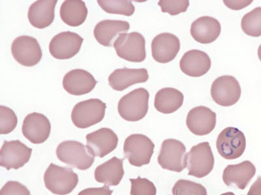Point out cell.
I'll use <instances>...</instances> for the list:
<instances>
[{"label": "cell", "instance_id": "6da1fadb", "mask_svg": "<svg viewBox=\"0 0 261 195\" xmlns=\"http://www.w3.org/2000/svg\"><path fill=\"white\" fill-rule=\"evenodd\" d=\"M150 94L144 88H138L125 94L118 102L120 117L127 121L137 122L148 113Z\"/></svg>", "mask_w": 261, "mask_h": 195}, {"label": "cell", "instance_id": "7a4b0ae2", "mask_svg": "<svg viewBox=\"0 0 261 195\" xmlns=\"http://www.w3.org/2000/svg\"><path fill=\"white\" fill-rule=\"evenodd\" d=\"M44 182L46 189L53 193L66 195L77 186L79 177L71 169L50 164L44 175Z\"/></svg>", "mask_w": 261, "mask_h": 195}, {"label": "cell", "instance_id": "3957f363", "mask_svg": "<svg viewBox=\"0 0 261 195\" xmlns=\"http://www.w3.org/2000/svg\"><path fill=\"white\" fill-rule=\"evenodd\" d=\"M57 155L60 161L68 166L85 171L90 168L95 156L87 146L76 141H65L58 145Z\"/></svg>", "mask_w": 261, "mask_h": 195}, {"label": "cell", "instance_id": "277c9868", "mask_svg": "<svg viewBox=\"0 0 261 195\" xmlns=\"http://www.w3.org/2000/svg\"><path fill=\"white\" fill-rule=\"evenodd\" d=\"M106 109V104L97 99L79 102L72 111V122L79 128H88L103 119Z\"/></svg>", "mask_w": 261, "mask_h": 195}, {"label": "cell", "instance_id": "5b68a950", "mask_svg": "<svg viewBox=\"0 0 261 195\" xmlns=\"http://www.w3.org/2000/svg\"><path fill=\"white\" fill-rule=\"evenodd\" d=\"M154 148V143L148 137L132 134L125 139L123 152L132 166L140 167L150 164Z\"/></svg>", "mask_w": 261, "mask_h": 195}, {"label": "cell", "instance_id": "8992f818", "mask_svg": "<svg viewBox=\"0 0 261 195\" xmlns=\"http://www.w3.org/2000/svg\"><path fill=\"white\" fill-rule=\"evenodd\" d=\"M113 46L118 56L127 61L141 62L146 59V41L140 32L120 34Z\"/></svg>", "mask_w": 261, "mask_h": 195}, {"label": "cell", "instance_id": "52a82bcc", "mask_svg": "<svg viewBox=\"0 0 261 195\" xmlns=\"http://www.w3.org/2000/svg\"><path fill=\"white\" fill-rule=\"evenodd\" d=\"M188 175L202 178L208 176L214 166V156L208 142L193 146L186 154Z\"/></svg>", "mask_w": 261, "mask_h": 195}, {"label": "cell", "instance_id": "ba28073f", "mask_svg": "<svg viewBox=\"0 0 261 195\" xmlns=\"http://www.w3.org/2000/svg\"><path fill=\"white\" fill-rule=\"evenodd\" d=\"M216 147L219 154L228 160L239 158L246 148V139L241 130L234 127H226L217 139Z\"/></svg>", "mask_w": 261, "mask_h": 195}, {"label": "cell", "instance_id": "9c48e42d", "mask_svg": "<svg viewBox=\"0 0 261 195\" xmlns=\"http://www.w3.org/2000/svg\"><path fill=\"white\" fill-rule=\"evenodd\" d=\"M186 148L184 144L174 139L163 141L158 161L163 169L180 173L187 167Z\"/></svg>", "mask_w": 261, "mask_h": 195}, {"label": "cell", "instance_id": "30bf717a", "mask_svg": "<svg viewBox=\"0 0 261 195\" xmlns=\"http://www.w3.org/2000/svg\"><path fill=\"white\" fill-rule=\"evenodd\" d=\"M241 85L232 76H222L212 83L211 96L217 104L223 107H230L236 104L241 99Z\"/></svg>", "mask_w": 261, "mask_h": 195}, {"label": "cell", "instance_id": "8fae6325", "mask_svg": "<svg viewBox=\"0 0 261 195\" xmlns=\"http://www.w3.org/2000/svg\"><path fill=\"white\" fill-rule=\"evenodd\" d=\"M14 59L22 66L34 67L43 57L40 45L34 37L22 36L17 37L11 45Z\"/></svg>", "mask_w": 261, "mask_h": 195}, {"label": "cell", "instance_id": "7c38bea8", "mask_svg": "<svg viewBox=\"0 0 261 195\" xmlns=\"http://www.w3.org/2000/svg\"><path fill=\"white\" fill-rule=\"evenodd\" d=\"M84 39L76 32L64 31L53 37L49 44V52L60 60L71 59L80 51Z\"/></svg>", "mask_w": 261, "mask_h": 195}, {"label": "cell", "instance_id": "4fadbf2b", "mask_svg": "<svg viewBox=\"0 0 261 195\" xmlns=\"http://www.w3.org/2000/svg\"><path fill=\"white\" fill-rule=\"evenodd\" d=\"M32 149L20 141H5L0 151V166L9 171L24 167L30 161Z\"/></svg>", "mask_w": 261, "mask_h": 195}, {"label": "cell", "instance_id": "5bb4252c", "mask_svg": "<svg viewBox=\"0 0 261 195\" xmlns=\"http://www.w3.org/2000/svg\"><path fill=\"white\" fill-rule=\"evenodd\" d=\"M50 122L43 114L30 113L23 121V136L33 144L45 143L50 136Z\"/></svg>", "mask_w": 261, "mask_h": 195}, {"label": "cell", "instance_id": "9a60e30c", "mask_svg": "<svg viewBox=\"0 0 261 195\" xmlns=\"http://www.w3.org/2000/svg\"><path fill=\"white\" fill-rule=\"evenodd\" d=\"M86 146L94 156L104 157L117 147L118 138L111 129L107 127L86 135Z\"/></svg>", "mask_w": 261, "mask_h": 195}, {"label": "cell", "instance_id": "2e32d148", "mask_svg": "<svg viewBox=\"0 0 261 195\" xmlns=\"http://www.w3.org/2000/svg\"><path fill=\"white\" fill-rule=\"evenodd\" d=\"M180 50V42L173 34L163 32L155 36L151 42V54L160 63L173 61Z\"/></svg>", "mask_w": 261, "mask_h": 195}, {"label": "cell", "instance_id": "e0dca14e", "mask_svg": "<svg viewBox=\"0 0 261 195\" xmlns=\"http://www.w3.org/2000/svg\"><path fill=\"white\" fill-rule=\"evenodd\" d=\"M186 125L196 136H206L215 128L216 114L207 107H196L188 113Z\"/></svg>", "mask_w": 261, "mask_h": 195}, {"label": "cell", "instance_id": "ac0fdd59", "mask_svg": "<svg viewBox=\"0 0 261 195\" xmlns=\"http://www.w3.org/2000/svg\"><path fill=\"white\" fill-rule=\"evenodd\" d=\"M97 83L92 74L83 69L72 70L63 79L64 89L74 96L89 93L94 89Z\"/></svg>", "mask_w": 261, "mask_h": 195}, {"label": "cell", "instance_id": "d6986e66", "mask_svg": "<svg viewBox=\"0 0 261 195\" xmlns=\"http://www.w3.org/2000/svg\"><path fill=\"white\" fill-rule=\"evenodd\" d=\"M211 64V58L206 53L192 50L184 53L179 62V68L186 75L198 78L208 73Z\"/></svg>", "mask_w": 261, "mask_h": 195}, {"label": "cell", "instance_id": "ffe728a7", "mask_svg": "<svg viewBox=\"0 0 261 195\" xmlns=\"http://www.w3.org/2000/svg\"><path fill=\"white\" fill-rule=\"evenodd\" d=\"M221 27L220 22L211 16H202L192 23L191 35L195 41L203 45L214 43L220 37Z\"/></svg>", "mask_w": 261, "mask_h": 195}, {"label": "cell", "instance_id": "44dd1931", "mask_svg": "<svg viewBox=\"0 0 261 195\" xmlns=\"http://www.w3.org/2000/svg\"><path fill=\"white\" fill-rule=\"evenodd\" d=\"M256 168L249 161H244L237 165H229L223 171V180L227 186L235 184L240 189L248 186L251 179L255 176Z\"/></svg>", "mask_w": 261, "mask_h": 195}, {"label": "cell", "instance_id": "7402d4cb", "mask_svg": "<svg viewBox=\"0 0 261 195\" xmlns=\"http://www.w3.org/2000/svg\"><path fill=\"white\" fill-rule=\"evenodd\" d=\"M148 78L146 69H118L109 76V83L114 90L123 91L133 85L146 82Z\"/></svg>", "mask_w": 261, "mask_h": 195}, {"label": "cell", "instance_id": "603a6c76", "mask_svg": "<svg viewBox=\"0 0 261 195\" xmlns=\"http://www.w3.org/2000/svg\"><path fill=\"white\" fill-rule=\"evenodd\" d=\"M57 0H38L30 6L28 17L33 26L45 29L53 24Z\"/></svg>", "mask_w": 261, "mask_h": 195}, {"label": "cell", "instance_id": "cb8c5ba5", "mask_svg": "<svg viewBox=\"0 0 261 195\" xmlns=\"http://www.w3.org/2000/svg\"><path fill=\"white\" fill-rule=\"evenodd\" d=\"M129 28V23L127 21L105 20L95 25L94 35L100 45L109 47L114 45L116 37L127 32Z\"/></svg>", "mask_w": 261, "mask_h": 195}, {"label": "cell", "instance_id": "d4e9b609", "mask_svg": "<svg viewBox=\"0 0 261 195\" xmlns=\"http://www.w3.org/2000/svg\"><path fill=\"white\" fill-rule=\"evenodd\" d=\"M124 175L123 159L114 157L95 169V178L97 182L107 186H116Z\"/></svg>", "mask_w": 261, "mask_h": 195}, {"label": "cell", "instance_id": "484cf974", "mask_svg": "<svg viewBox=\"0 0 261 195\" xmlns=\"http://www.w3.org/2000/svg\"><path fill=\"white\" fill-rule=\"evenodd\" d=\"M184 101V94L179 90L171 87L163 88L155 94L154 106L160 113L171 114L182 106Z\"/></svg>", "mask_w": 261, "mask_h": 195}, {"label": "cell", "instance_id": "4316f807", "mask_svg": "<svg viewBox=\"0 0 261 195\" xmlns=\"http://www.w3.org/2000/svg\"><path fill=\"white\" fill-rule=\"evenodd\" d=\"M60 15L63 22L71 27L84 24L88 16V9L81 0H66L60 8Z\"/></svg>", "mask_w": 261, "mask_h": 195}, {"label": "cell", "instance_id": "83f0119b", "mask_svg": "<svg viewBox=\"0 0 261 195\" xmlns=\"http://www.w3.org/2000/svg\"><path fill=\"white\" fill-rule=\"evenodd\" d=\"M97 3L102 10L109 14L130 16L135 11L132 2L127 0H98Z\"/></svg>", "mask_w": 261, "mask_h": 195}, {"label": "cell", "instance_id": "f1b7e54d", "mask_svg": "<svg viewBox=\"0 0 261 195\" xmlns=\"http://www.w3.org/2000/svg\"><path fill=\"white\" fill-rule=\"evenodd\" d=\"M242 29L247 35L253 37L261 36V8L254 9L246 14L241 21Z\"/></svg>", "mask_w": 261, "mask_h": 195}, {"label": "cell", "instance_id": "f546056e", "mask_svg": "<svg viewBox=\"0 0 261 195\" xmlns=\"http://www.w3.org/2000/svg\"><path fill=\"white\" fill-rule=\"evenodd\" d=\"M172 192L173 195H208L203 185L187 180L177 181Z\"/></svg>", "mask_w": 261, "mask_h": 195}, {"label": "cell", "instance_id": "4dcf8cb0", "mask_svg": "<svg viewBox=\"0 0 261 195\" xmlns=\"http://www.w3.org/2000/svg\"><path fill=\"white\" fill-rule=\"evenodd\" d=\"M18 118L16 114L8 107L0 106V134H9L16 128Z\"/></svg>", "mask_w": 261, "mask_h": 195}, {"label": "cell", "instance_id": "1f68e13d", "mask_svg": "<svg viewBox=\"0 0 261 195\" xmlns=\"http://www.w3.org/2000/svg\"><path fill=\"white\" fill-rule=\"evenodd\" d=\"M132 183L130 195H156L157 189L153 182L147 178L138 176L137 179H129Z\"/></svg>", "mask_w": 261, "mask_h": 195}, {"label": "cell", "instance_id": "d6a6232c", "mask_svg": "<svg viewBox=\"0 0 261 195\" xmlns=\"http://www.w3.org/2000/svg\"><path fill=\"white\" fill-rule=\"evenodd\" d=\"M163 13H167L172 16L178 15L186 12L190 6L188 0H161L158 3Z\"/></svg>", "mask_w": 261, "mask_h": 195}, {"label": "cell", "instance_id": "836d02e7", "mask_svg": "<svg viewBox=\"0 0 261 195\" xmlns=\"http://www.w3.org/2000/svg\"><path fill=\"white\" fill-rule=\"evenodd\" d=\"M0 195H31L28 188L15 181H9L4 185Z\"/></svg>", "mask_w": 261, "mask_h": 195}, {"label": "cell", "instance_id": "e575fe53", "mask_svg": "<svg viewBox=\"0 0 261 195\" xmlns=\"http://www.w3.org/2000/svg\"><path fill=\"white\" fill-rule=\"evenodd\" d=\"M113 191L108 186L102 187L88 188L79 192L78 195H112Z\"/></svg>", "mask_w": 261, "mask_h": 195}, {"label": "cell", "instance_id": "d590c367", "mask_svg": "<svg viewBox=\"0 0 261 195\" xmlns=\"http://www.w3.org/2000/svg\"><path fill=\"white\" fill-rule=\"evenodd\" d=\"M223 2L228 8L232 9V10H241V9L249 6L252 3L253 1H228V0H224Z\"/></svg>", "mask_w": 261, "mask_h": 195}, {"label": "cell", "instance_id": "8d00e7d4", "mask_svg": "<svg viewBox=\"0 0 261 195\" xmlns=\"http://www.w3.org/2000/svg\"><path fill=\"white\" fill-rule=\"evenodd\" d=\"M247 195H261V176L253 183Z\"/></svg>", "mask_w": 261, "mask_h": 195}, {"label": "cell", "instance_id": "74e56055", "mask_svg": "<svg viewBox=\"0 0 261 195\" xmlns=\"http://www.w3.org/2000/svg\"><path fill=\"white\" fill-rule=\"evenodd\" d=\"M258 57L259 58V60L261 61V45L258 49Z\"/></svg>", "mask_w": 261, "mask_h": 195}, {"label": "cell", "instance_id": "f35d334b", "mask_svg": "<svg viewBox=\"0 0 261 195\" xmlns=\"http://www.w3.org/2000/svg\"><path fill=\"white\" fill-rule=\"evenodd\" d=\"M220 195H235V194L233 193V192H225V193H223Z\"/></svg>", "mask_w": 261, "mask_h": 195}]
</instances>
